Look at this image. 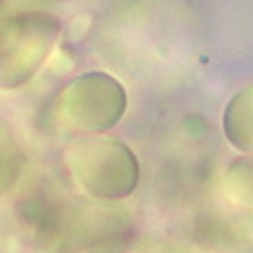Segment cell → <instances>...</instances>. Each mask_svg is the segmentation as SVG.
Instances as JSON below:
<instances>
[{"label": "cell", "mask_w": 253, "mask_h": 253, "mask_svg": "<svg viewBox=\"0 0 253 253\" xmlns=\"http://www.w3.org/2000/svg\"><path fill=\"white\" fill-rule=\"evenodd\" d=\"M59 31V18L49 12L29 10L10 16L0 29V87L25 85L43 67Z\"/></svg>", "instance_id": "cell-1"}, {"label": "cell", "mask_w": 253, "mask_h": 253, "mask_svg": "<svg viewBox=\"0 0 253 253\" xmlns=\"http://www.w3.org/2000/svg\"><path fill=\"white\" fill-rule=\"evenodd\" d=\"M79 184L97 199H122L138 182L134 154L112 138L77 142L67 156Z\"/></svg>", "instance_id": "cell-2"}, {"label": "cell", "mask_w": 253, "mask_h": 253, "mask_svg": "<svg viewBox=\"0 0 253 253\" xmlns=\"http://www.w3.org/2000/svg\"><path fill=\"white\" fill-rule=\"evenodd\" d=\"M89 108L79 116L75 126L85 130H108L120 122L126 110V93L122 83L108 73H85L67 85L63 95V112L79 108Z\"/></svg>", "instance_id": "cell-3"}, {"label": "cell", "mask_w": 253, "mask_h": 253, "mask_svg": "<svg viewBox=\"0 0 253 253\" xmlns=\"http://www.w3.org/2000/svg\"><path fill=\"white\" fill-rule=\"evenodd\" d=\"M247 120L251 124L245 128L241 138L235 142V146L241 150H253V87L243 89L239 95H235L229 101L227 112H225V132L243 124V122H247Z\"/></svg>", "instance_id": "cell-4"}, {"label": "cell", "mask_w": 253, "mask_h": 253, "mask_svg": "<svg viewBox=\"0 0 253 253\" xmlns=\"http://www.w3.org/2000/svg\"><path fill=\"white\" fill-rule=\"evenodd\" d=\"M20 170V152L12 136L0 128V193L8 191V186L16 180Z\"/></svg>", "instance_id": "cell-5"}]
</instances>
